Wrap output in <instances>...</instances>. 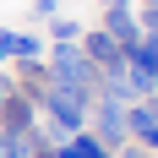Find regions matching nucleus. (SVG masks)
<instances>
[{"label": "nucleus", "instance_id": "15", "mask_svg": "<svg viewBox=\"0 0 158 158\" xmlns=\"http://www.w3.org/2000/svg\"><path fill=\"white\" fill-rule=\"evenodd\" d=\"M109 6H131V0H98V11H109Z\"/></svg>", "mask_w": 158, "mask_h": 158}, {"label": "nucleus", "instance_id": "2", "mask_svg": "<svg viewBox=\"0 0 158 158\" xmlns=\"http://www.w3.org/2000/svg\"><path fill=\"white\" fill-rule=\"evenodd\" d=\"M87 131L98 136L104 153H114L120 142H131V136H126V104H120V98H93V109H87Z\"/></svg>", "mask_w": 158, "mask_h": 158}, {"label": "nucleus", "instance_id": "1", "mask_svg": "<svg viewBox=\"0 0 158 158\" xmlns=\"http://www.w3.org/2000/svg\"><path fill=\"white\" fill-rule=\"evenodd\" d=\"M44 65H49V82L98 98V82H104V77H98V65L82 55V44H49V49H44Z\"/></svg>", "mask_w": 158, "mask_h": 158}, {"label": "nucleus", "instance_id": "17", "mask_svg": "<svg viewBox=\"0 0 158 158\" xmlns=\"http://www.w3.org/2000/svg\"><path fill=\"white\" fill-rule=\"evenodd\" d=\"M6 65H11V60H6V49H0V71H6Z\"/></svg>", "mask_w": 158, "mask_h": 158}, {"label": "nucleus", "instance_id": "10", "mask_svg": "<svg viewBox=\"0 0 158 158\" xmlns=\"http://www.w3.org/2000/svg\"><path fill=\"white\" fill-rule=\"evenodd\" d=\"M126 55H131V60H142L147 71L158 77V38H147V33H142V44H136V49H126Z\"/></svg>", "mask_w": 158, "mask_h": 158}, {"label": "nucleus", "instance_id": "12", "mask_svg": "<svg viewBox=\"0 0 158 158\" xmlns=\"http://www.w3.org/2000/svg\"><path fill=\"white\" fill-rule=\"evenodd\" d=\"M114 158H153V153H147L142 142H120V147H114Z\"/></svg>", "mask_w": 158, "mask_h": 158}, {"label": "nucleus", "instance_id": "16", "mask_svg": "<svg viewBox=\"0 0 158 158\" xmlns=\"http://www.w3.org/2000/svg\"><path fill=\"white\" fill-rule=\"evenodd\" d=\"M142 11H158V0H142Z\"/></svg>", "mask_w": 158, "mask_h": 158}, {"label": "nucleus", "instance_id": "3", "mask_svg": "<svg viewBox=\"0 0 158 158\" xmlns=\"http://www.w3.org/2000/svg\"><path fill=\"white\" fill-rule=\"evenodd\" d=\"M77 44H82V55L98 65V77H126V49L114 44V38L98 27V22H93V27H82V38H77Z\"/></svg>", "mask_w": 158, "mask_h": 158}, {"label": "nucleus", "instance_id": "18", "mask_svg": "<svg viewBox=\"0 0 158 158\" xmlns=\"http://www.w3.org/2000/svg\"><path fill=\"white\" fill-rule=\"evenodd\" d=\"M104 158H114V153H104Z\"/></svg>", "mask_w": 158, "mask_h": 158}, {"label": "nucleus", "instance_id": "6", "mask_svg": "<svg viewBox=\"0 0 158 158\" xmlns=\"http://www.w3.org/2000/svg\"><path fill=\"white\" fill-rule=\"evenodd\" d=\"M33 120H38V109H33V98H22L11 87V93L0 98V131H27Z\"/></svg>", "mask_w": 158, "mask_h": 158}, {"label": "nucleus", "instance_id": "7", "mask_svg": "<svg viewBox=\"0 0 158 158\" xmlns=\"http://www.w3.org/2000/svg\"><path fill=\"white\" fill-rule=\"evenodd\" d=\"M0 49H6V60H44V38L38 33H16V27H6L0 33Z\"/></svg>", "mask_w": 158, "mask_h": 158}, {"label": "nucleus", "instance_id": "13", "mask_svg": "<svg viewBox=\"0 0 158 158\" xmlns=\"http://www.w3.org/2000/svg\"><path fill=\"white\" fill-rule=\"evenodd\" d=\"M136 22H142L147 38H158V11H136Z\"/></svg>", "mask_w": 158, "mask_h": 158}, {"label": "nucleus", "instance_id": "5", "mask_svg": "<svg viewBox=\"0 0 158 158\" xmlns=\"http://www.w3.org/2000/svg\"><path fill=\"white\" fill-rule=\"evenodd\" d=\"M98 27L109 33L120 49H136V44H142V22H136L131 6H109V11H98Z\"/></svg>", "mask_w": 158, "mask_h": 158}, {"label": "nucleus", "instance_id": "4", "mask_svg": "<svg viewBox=\"0 0 158 158\" xmlns=\"http://www.w3.org/2000/svg\"><path fill=\"white\" fill-rule=\"evenodd\" d=\"M126 136L142 142L147 153L158 158V98H136V104H126Z\"/></svg>", "mask_w": 158, "mask_h": 158}, {"label": "nucleus", "instance_id": "14", "mask_svg": "<svg viewBox=\"0 0 158 158\" xmlns=\"http://www.w3.org/2000/svg\"><path fill=\"white\" fill-rule=\"evenodd\" d=\"M11 87H16V82H11V71H0V98L11 93Z\"/></svg>", "mask_w": 158, "mask_h": 158}, {"label": "nucleus", "instance_id": "9", "mask_svg": "<svg viewBox=\"0 0 158 158\" xmlns=\"http://www.w3.org/2000/svg\"><path fill=\"white\" fill-rule=\"evenodd\" d=\"M44 27H49V44H77L82 38V22H71V16H49Z\"/></svg>", "mask_w": 158, "mask_h": 158}, {"label": "nucleus", "instance_id": "11", "mask_svg": "<svg viewBox=\"0 0 158 158\" xmlns=\"http://www.w3.org/2000/svg\"><path fill=\"white\" fill-rule=\"evenodd\" d=\"M55 11H60V0H33V22H49Z\"/></svg>", "mask_w": 158, "mask_h": 158}, {"label": "nucleus", "instance_id": "8", "mask_svg": "<svg viewBox=\"0 0 158 158\" xmlns=\"http://www.w3.org/2000/svg\"><path fill=\"white\" fill-rule=\"evenodd\" d=\"M55 158H104V147H98L93 131H71V136L55 147Z\"/></svg>", "mask_w": 158, "mask_h": 158}, {"label": "nucleus", "instance_id": "19", "mask_svg": "<svg viewBox=\"0 0 158 158\" xmlns=\"http://www.w3.org/2000/svg\"><path fill=\"white\" fill-rule=\"evenodd\" d=\"M153 98H158V93H153Z\"/></svg>", "mask_w": 158, "mask_h": 158}]
</instances>
